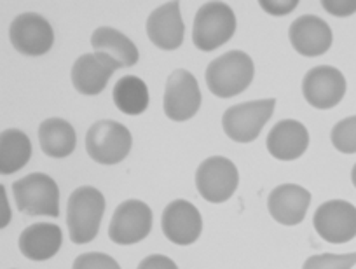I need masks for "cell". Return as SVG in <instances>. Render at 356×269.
I'll return each instance as SVG.
<instances>
[{
	"label": "cell",
	"instance_id": "5",
	"mask_svg": "<svg viewBox=\"0 0 356 269\" xmlns=\"http://www.w3.org/2000/svg\"><path fill=\"white\" fill-rule=\"evenodd\" d=\"M276 108L275 98L245 101L229 107L222 115V128L232 142L250 144L257 140Z\"/></svg>",
	"mask_w": 356,
	"mask_h": 269
},
{
	"label": "cell",
	"instance_id": "20",
	"mask_svg": "<svg viewBox=\"0 0 356 269\" xmlns=\"http://www.w3.org/2000/svg\"><path fill=\"white\" fill-rule=\"evenodd\" d=\"M91 46L95 53H104L119 63L121 69H128L138 63V47L129 37L112 26H100L91 35Z\"/></svg>",
	"mask_w": 356,
	"mask_h": 269
},
{
	"label": "cell",
	"instance_id": "22",
	"mask_svg": "<svg viewBox=\"0 0 356 269\" xmlns=\"http://www.w3.org/2000/svg\"><path fill=\"white\" fill-rule=\"evenodd\" d=\"M32 158V142L22 129L9 128L0 135V173L13 175Z\"/></svg>",
	"mask_w": 356,
	"mask_h": 269
},
{
	"label": "cell",
	"instance_id": "10",
	"mask_svg": "<svg viewBox=\"0 0 356 269\" xmlns=\"http://www.w3.org/2000/svg\"><path fill=\"white\" fill-rule=\"evenodd\" d=\"M348 84L344 74L330 65L314 67L304 76L302 95L307 104L320 111L337 107L344 98Z\"/></svg>",
	"mask_w": 356,
	"mask_h": 269
},
{
	"label": "cell",
	"instance_id": "25",
	"mask_svg": "<svg viewBox=\"0 0 356 269\" xmlns=\"http://www.w3.org/2000/svg\"><path fill=\"white\" fill-rule=\"evenodd\" d=\"M356 264V252L351 254H321L311 255L302 269H353Z\"/></svg>",
	"mask_w": 356,
	"mask_h": 269
},
{
	"label": "cell",
	"instance_id": "13",
	"mask_svg": "<svg viewBox=\"0 0 356 269\" xmlns=\"http://www.w3.org/2000/svg\"><path fill=\"white\" fill-rule=\"evenodd\" d=\"M161 227L171 243L187 247L200 240L203 233V219L200 210L191 201L175 199L164 209Z\"/></svg>",
	"mask_w": 356,
	"mask_h": 269
},
{
	"label": "cell",
	"instance_id": "27",
	"mask_svg": "<svg viewBox=\"0 0 356 269\" xmlns=\"http://www.w3.org/2000/svg\"><path fill=\"white\" fill-rule=\"evenodd\" d=\"M260 8L271 16H286L299 6V0H260Z\"/></svg>",
	"mask_w": 356,
	"mask_h": 269
},
{
	"label": "cell",
	"instance_id": "4",
	"mask_svg": "<svg viewBox=\"0 0 356 269\" xmlns=\"http://www.w3.org/2000/svg\"><path fill=\"white\" fill-rule=\"evenodd\" d=\"M131 133L124 124L112 119H102L88 129L86 151L89 158L100 165H118L131 151Z\"/></svg>",
	"mask_w": 356,
	"mask_h": 269
},
{
	"label": "cell",
	"instance_id": "29",
	"mask_svg": "<svg viewBox=\"0 0 356 269\" xmlns=\"http://www.w3.org/2000/svg\"><path fill=\"white\" fill-rule=\"evenodd\" d=\"M136 269H178V266L166 255L154 254L143 259Z\"/></svg>",
	"mask_w": 356,
	"mask_h": 269
},
{
	"label": "cell",
	"instance_id": "7",
	"mask_svg": "<svg viewBox=\"0 0 356 269\" xmlns=\"http://www.w3.org/2000/svg\"><path fill=\"white\" fill-rule=\"evenodd\" d=\"M239 186V172L231 159L211 156L200 165L196 172V187L208 203H225Z\"/></svg>",
	"mask_w": 356,
	"mask_h": 269
},
{
	"label": "cell",
	"instance_id": "16",
	"mask_svg": "<svg viewBox=\"0 0 356 269\" xmlns=\"http://www.w3.org/2000/svg\"><path fill=\"white\" fill-rule=\"evenodd\" d=\"M184 33H186V25H184L178 2L159 6L147 18V35L159 49H178L184 42Z\"/></svg>",
	"mask_w": 356,
	"mask_h": 269
},
{
	"label": "cell",
	"instance_id": "11",
	"mask_svg": "<svg viewBox=\"0 0 356 269\" xmlns=\"http://www.w3.org/2000/svg\"><path fill=\"white\" fill-rule=\"evenodd\" d=\"M152 229V210L140 199H126L115 209L108 238L118 245H135L145 240Z\"/></svg>",
	"mask_w": 356,
	"mask_h": 269
},
{
	"label": "cell",
	"instance_id": "26",
	"mask_svg": "<svg viewBox=\"0 0 356 269\" xmlns=\"http://www.w3.org/2000/svg\"><path fill=\"white\" fill-rule=\"evenodd\" d=\"M72 269H121V266L111 255L102 252H88L75 259Z\"/></svg>",
	"mask_w": 356,
	"mask_h": 269
},
{
	"label": "cell",
	"instance_id": "23",
	"mask_svg": "<svg viewBox=\"0 0 356 269\" xmlns=\"http://www.w3.org/2000/svg\"><path fill=\"white\" fill-rule=\"evenodd\" d=\"M114 104L122 114L126 115H140L149 107V88L140 77L136 76H124L115 83Z\"/></svg>",
	"mask_w": 356,
	"mask_h": 269
},
{
	"label": "cell",
	"instance_id": "18",
	"mask_svg": "<svg viewBox=\"0 0 356 269\" xmlns=\"http://www.w3.org/2000/svg\"><path fill=\"white\" fill-rule=\"evenodd\" d=\"M267 151L278 161H296L309 147V131L296 119L276 122L267 135Z\"/></svg>",
	"mask_w": 356,
	"mask_h": 269
},
{
	"label": "cell",
	"instance_id": "19",
	"mask_svg": "<svg viewBox=\"0 0 356 269\" xmlns=\"http://www.w3.org/2000/svg\"><path fill=\"white\" fill-rule=\"evenodd\" d=\"M61 233L60 226L49 222H37L26 227L19 234V252L30 261L42 262L54 257L61 248Z\"/></svg>",
	"mask_w": 356,
	"mask_h": 269
},
{
	"label": "cell",
	"instance_id": "6",
	"mask_svg": "<svg viewBox=\"0 0 356 269\" xmlns=\"http://www.w3.org/2000/svg\"><path fill=\"white\" fill-rule=\"evenodd\" d=\"M18 210L29 215L60 217V189L46 173H30L13 184Z\"/></svg>",
	"mask_w": 356,
	"mask_h": 269
},
{
	"label": "cell",
	"instance_id": "3",
	"mask_svg": "<svg viewBox=\"0 0 356 269\" xmlns=\"http://www.w3.org/2000/svg\"><path fill=\"white\" fill-rule=\"evenodd\" d=\"M236 32V15L224 2H207L196 13L193 42L200 51L210 53L227 44Z\"/></svg>",
	"mask_w": 356,
	"mask_h": 269
},
{
	"label": "cell",
	"instance_id": "30",
	"mask_svg": "<svg viewBox=\"0 0 356 269\" xmlns=\"http://www.w3.org/2000/svg\"><path fill=\"white\" fill-rule=\"evenodd\" d=\"M0 194H2V220H0V229H4L11 222V209H9L8 194H6L4 186H0Z\"/></svg>",
	"mask_w": 356,
	"mask_h": 269
},
{
	"label": "cell",
	"instance_id": "12",
	"mask_svg": "<svg viewBox=\"0 0 356 269\" xmlns=\"http://www.w3.org/2000/svg\"><path fill=\"white\" fill-rule=\"evenodd\" d=\"M11 44L26 56H42L49 53L54 44L51 23L37 13H23L16 16L9 28Z\"/></svg>",
	"mask_w": 356,
	"mask_h": 269
},
{
	"label": "cell",
	"instance_id": "21",
	"mask_svg": "<svg viewBox=\"0 0 356 269\" xmlns=\"http://www.w3.org/2000/svg\"><path fill=\"white\" fill-rule=\"evenodd\" d=\"M39 142L44 154L54 159L68 158L75 151L77 135L74 126L60 117H49L39 126Z\"/></svg>",
	"mask_w": 356,
	"mask_h": 269
},
{
	"label": "cell",
	"instance_id": "17",
	"mask_svg": "<svg viewBox=\"0 0 356 269\" xmlns=\"http://www.w3.org/2000/svg\"><path fill=\"white\" fill-rule=\"evenodd\" d=\"M311 205V193L297 184H282L267 197V209L282 226H297L306 217Z\"/></svg>",
	"mask_w": 356,
	"mask_h": 269
},
{
	"label": "cell",
	"instance_id": "8",
	"mask_svg": "<svg viewBox=\"0 0 356 269\" xmlns=\"http://www.w3.org/2000/svg\"><path fill=\"white\" fill-rule=\"evenodd\" d=\"M201 107V90L197 79L186 69L170 74L164 90V114L171 121L193 119Z\"/></svg>",
	"mask_w": 356,
	"mask_h": 269
},
{
	"label": "cell",
	"instance_id": "24",
	"mask_svg": "<svg viewBox=\"0 0 356 269\" xmlns=\"http://www.w3.org/2000/svg\"><path fill=\"white\" fill-rule=\"evenodd\" d=\"M330 140L342 154H356V115L339 121L332 129Z\"/></svg>",
	"mask_w": 356,
	"mask_h": 269
},
{
	"label": "cell",
	"instance_id": "2",
	"mask_svg": "<svg viewBox=\"0 0 356 269\" xmlns=\"http://www.w3.org/2000/svg\"><path fill=\"white\" fill-rule=\"evenodd\" d=\"M255 65L245 51H229L215 58L207 69L208 90L218 98L241 95L252 84Z\"/></svg>",
	"mask_w": 356,
	"mask_h": 269
},
{
	"label": "cell",
	"instance_id": "28",
	"mask_svg": "<svg viewBox=\"0 0 356 269\" xmlns=\"http://www.w3.org/2000/svg\"><path fill=\"white\" fill-rule=\"evenodd\" d=\"M321 6L335 18H348L356 13V0H323Z\"/></svg>",
	"mask_w": 356,
	"mask_h": 269
},
{
	"label": "cell",
	"instance_id": "9",
	"mask_svg": "<svg viewBox=\"0 0 356 269\" xmlns=\"http://www.w3.org/2000/svg\"><path fill=\"white\" fill-rule=\"evenodd\" d=\"M313 224L321 240L341 245L356 238V206L344 199H330L314 212Z\"/></svg>",
	"mask_w": 356,
	"mask_h": 269
},
{
	"label": "cell",
	"instance_id": "14",
	"mask_svg": "<svg viewBox=\"0 0 356 269\" xmlns=\"http://www.w3.org/2000/svg\"><path fill=\"white\" fill-rule=\"evenodd\" d=\"M119 63L104 53H86L75 60L72 67V83L81 95L95 97L107 88L108 79L115 72Z\"/></svg>",
	"mask_w": 356,
	"mask_h": 269
},
{
	"label": "cell",
	"instance_id": "1",
	"mask_svg": "<svg viewBox=\"0 0 356 269\" xmlns=\"http://www.w3.org/2000/svg\"><path fill=\"white\" fill-rule=\"evenodd\" d=\"M105 213V197L93 186H82L68 197L67 227L75 245H86L97 238Z\"/></svg>",
	"mask_w": 356,
	"mask_h": 269
},
{
	"label": "cell",
	"instance_id": "31",
	"mask_svg": "<svg viewBox=\"0 0 356 269\" xmlns=\"http://www.w3.org/2000/svg\"><path fill=\"white\" fill-rule=\"evenodd\" d=\"M351 180H353V186L356 187V165L353 166V172H351Z\"/></svg>",
	"mask_w": 356,
	"mask_h": 269
},
{
	"label": "cell",
	"instance_id": "15",
	"mask_svg": "<svg viewBox=\"0 0 356 269\" xmlns=\"http://www.w3.org/2000/svg\"><path fill=\"white\" fill-rule=\"evenodd\" d=\"M290 42L293 49L306 58H316L327 53L334 42V33L325 19L314 15H304L290 25Z\"/></svg>",
	"mask_w": 356,
	"mask_h": 269
}]
</instances>
